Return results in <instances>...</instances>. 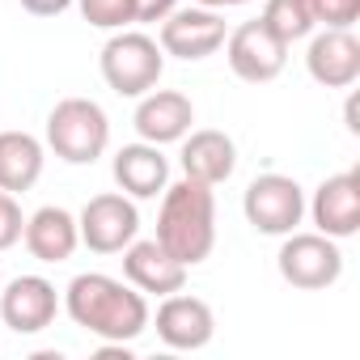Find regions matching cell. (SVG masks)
I'll list each match as a JSON object with an SVG mask.
<instances>
[{
  "instance_id": "cell-1",
  "label": "cell",
  "mask_w": 360,
  "mask_h": 360,
  "mask_svg": "<svg viewBox=\"0 0 360 360\" xmlns=\"http://www.w3.org/2000/svg\"><path fill=\"white\" fill-rule=\"evenodd\" d=\"M64 309L81 330H89L102 343H131L148 330L144 292L102 271L72 276V284L64 288Z\"/></svg>"
},
{
  "instance_id": "cell-2",
  "label": "cell",
  "mask_w": 360,
  "mask_h": 360,
  "mask_svg": "<svg viewBox=\"0 0 360 360\" xmlns=\"http://www.w3.org/2000/svg\"><path fill=\"white\" fill-rule=\"evenodd\" d=\"M157 242L183 263L200 267L212 246H217V195L208 183L178 178L161 191V212H157Z\"/></svg>"
},
{
  "instance_id": "cell-3",
  "label": "cell",
  "mask_w": 360,
  "mask_h": 360,
  "mask_svg": "<svg viewBox=\"0 0 360 360\" xmlns=\"http://www.w3.org/2000/svg\"><path fill=\"white\" fill-rule=\"evenodd\" d=\"M98 68L119 98H144L148 89H157L165 72V51L144 30H115L98 56Z\"/></svg>"
},
{
  "instance_id": "cell-4",
  "label": "cell",
  "mask_w": 360,
  "mask_h": 360,
  "mask_svg": "<svg viewBox=\"0 0 360 360\" xmlns=\"http://www.w3.org/2000/svg\"><path fill=\"white\" fill-rule=\"evenodd\" d=\"M110 144V119L94 98H64L47 115V148L68 165H94Z\"/></svg>"
},
{
  "instance_id": "cell-5",
  "label": "cell",
  "mask_w": 360,
  "mask_h": 360,
  "mask_svg": "<svg viewBox=\"0 0 360 360\" xmlns=\"http://www.w3.org/2000/svg\"><path fill=\"white\" fill-rule=\"evenodd\" d=\"M276 267H280L284 284H292L301 292H322V288L339 284V276H343V250L326 233H297L292 229V233H284Z\"/></svg>"
},
{
  "instance_id": "cell-6",
  "label": "cell",
  "mask_w": 360,
  "mask_h": 360,
  "mask_svg": "<svg viewBox=\"0 0 360 360\" xmlns=\"http://www.w3.org/2000/svg\"><path fill=\"white\" fill-rule=\"evenodd\" d=\"M242 212H246V221L259 233L284 238L305 217V191H301L297 178H288V174H259L255 183L246 187V195H242Z\"/></svg>"
},
{
  "instance_id": "cell-7",
  "label": "cell",
  "mask_w": 360,
  "mask_h": 360,
  "mask_svg": "<svg viewBox=\"0 0 360 360\" xmlns=\"http://www.w3.org/2000/svg\"><path fill=\"white\" fill-rule=\"evenodd\" d=\"M77 233H81V246H89L94 255H119L127 242L140 238V212H136L131 195L102 191L81 208Z\"/></svg>"
},
{
  "instance_id": "cell-8",
  "label": "cell",
  "mask_w": 360,
  "mask_h": 360,
  "mask_svg": "<svg viewBox=\"0 0 360 360\" xmlns=\"http://www.w3.org/2000/svg\"><path fill=\"white\" fill-rule=\"evenodd\" d=\"M225 60H229V68H233L238 81H246V85H267V81H276V77L284 72V64H288V43L276 39V34L263 26V18H255V22H242L233 34H225Z\"/></svg>"
},
{
  "instance_id": "cell-9",
  "label": "cell",
  "mask_w": 360,
  "mask_h": 360,
  "mask_svg": "<svg viewBox=\"0 0 360 360\" xmlns=\"http://www.w3.org/2000/svg\"><path fill=\"white\" fill-rule=\"evenodd\" d=\"M148 322H153V318H148ZM153 326H157V339H161L165 347H174V352H200V347H208L212 335H217V314H212L208 301L187 297L183 288H178V292L161 297Z\"/></svg>"
},
{
  "instance_id": "cell-10",
  "label": "cell",
  "mask_w": 360,
  "mask_h": 360,
  "mask_svg": "<svg viewBox=\"0 0 360 360\" xmlns=\"http://www.w3.org/2000/svg\"><path fill=\"white\" fill-rule=\"evenodd\" d=\"M225 18L217 9H174L161 22V51L174 60H208L225 47Z\"/></svg>"
},
{
  "instance_id": "cell-11",
  "label": "cell",
  "mask_w": 360,
  "mask_h": 360,
  "mask_svg": "<svg viewBox=\"0 0 360 360\" xmlns=\"http://www.w3.org/2000/svg\"><path fill=\"white\" fill-rule=\"evenodd\" d=\"M305 212L314 217L318 233H326L335 242L356 238V229H360V174L343 169V174L322 178L314 200L305 204Z\"/></svg>"
},
{
  "instance_id": "cell-12",
  "label": "cell",
  "mask_w": 360,
  "mask_h": 360,
  "mask_svg": "<svg viewBox=\"0 0 360 360\" xmlns=\"http://www.w3.org/2000/svg\"><path fill=\"white\" fill-rule=\"evenodd\" d=\"M60 314V292L43 276H18L0 292V322L18 335H39L56 322Z\"/></svg>"
},
{
  "instance_id": "cell-13",
  "label": "cell",
  "mask_w": 360,
  "mask_h": 360,
  "mask_svg": "<svg viewBox=\"0 0 360 360\" xmlns=\"http://www.w3.org/2000/svg\"><path fill=\"white\" fill-rule=\"evenodd\" d=\"M119 255H123V276H127V284L140 288V292L169 297V292H178V288H187V271H191V267H183L157 238H144V242L136 238V242H127Z\"/></svg>"
},
{
  "instance_id": "cell-14",
  "label": "cell",
  "mask_w": 360,
  "mask_h": 360,
  "mask_svg": "<svg viewBox=\"0 0 360 360\" xmlns=\"http://www.w3.org/2000/svg\"><path fill=\"white\" fill-rule=\"evenodd\" d=\"M195 123V106L178 89H148L131 115V127L148 144H178Z\"/></svg>"
},
{
  "instance_id": "cell-15",
  "label": "cell",
  "mask_w": 360,
  "mask_h": 360,
  "mask_svg": "<svg viewBox=\"0 0 360 360\" xmlns=\"http://www.w3.org/2000/svg\"><path fill=\"white\" fill-rule=\"evenodd\" d=\"M305 68L322 89H352L360 81V43L352 30H322L309 39Z\"/></svg>"
},
{
  "instance_id": "cell-16",
  "label": "cell",
  "mask_w": 360,
  "mask_h": 360,
  "mask_svg": "<svg viewBox=\"0 0 360 360\" xmlns=\"http://www.w3.org/2000/svg\"><path fill=\"white\" fill-rule=\"evenodd\" d=\"M183 178H195V183H208V187H221L233 178L238 169V144L233 136L217 131V127H200V131H187L183 136Z\"/></svg>"
},
{
  "instance_id": "cell-17",
  "label": "cell",
  "mask_w": 360,
  "mask_h": 360,
  "mask_svg": "<svg viewBox=\"0 0 360 360\" xmlns=\"http://www.w3.org/2000/svg\"><path fill=\"white\" fill-rule=\"evenodd\" d=\"M110 169H115L119 191L131 195V200H157L165 191V183H169V161H165L161 144H148V140L123 144L115 153V165Z\"/></svg>"
},
{
  "instance_id": "cell-18",
  "label": "cell",
  "mask_w": 360,
  "mask_h": 360,
  "mask_svg": "<svg viewBox=\"0 0 360 360\" xmlns=\"http://www.w3.org/2000/svg\"><path fill=\"white\" fill-rule=\"evenodd\" d=\"M26 250L39 259V263H68L81 246V233H77V217L68 208H39L34 217H26V233H22Z\"/></svg>"
},
{
  "instance_id": "cell-19",
  "label": "cell",
  "mask_w": 360,
  "mask_h": 360,
  "mask_svg": "<svg viewBox=\"0 0 360 360\" xmlns=\"http://www.w3.org/2000/svg\"><path fill=\"white\" fill-rule=\"evenodd\" d=\"M43 140L30 131H0V191L22 195L43 178Z\"/></svg>"
},
{
  "instance_id": "cell-20",
  "label": "cell",
  "mask_w": 360,
  "mask_h": 360,
  "mask_svg": "<svg viewBox=\"0 0 360 360\" xmlns=\"http://www.w3.org/2000/svg\"><path fill=\"white\" fill-rule=\"evenodd\" d=\"M263 26L292 47V43L309 39L318 22H314V5H309V0H267V5H263Z\"/></svg>"
},
{
  "instance_id": "cell-21",
  "label": "cell",
  "mask_w": 360,
  "mask_h": 360,
  "mask_svg": "<svg viewBox=\"0 0 360 360\" xmlns=\"http://www.w3.org/2000/svg\"><path fill=\"white\" fill-rule=\"evenodd\" d=\"M81 5V18L98 30H127L136 26V13H131V0H77Z\"/></svg>"
},
{
  "instance_id": "cell-22",
  "label": "cell",
  "mask_w": 360,
  "mask_h": 360,
  "mask_svg": "<svg viewBox=\"0 0 360 360\" xmlns=\"http://www.w3.org/2000/svg\"><path fill=\"white\" fill-rule=\"evenodd\" d=\"M309 5L322 30H352L360 18V0H309Z\"/></svg>"
},
{
  "instance_id": "cell-23",
  "label": "cell",
  "mask_w": 360,
  "mask_h": 360,
  "mask_svg": "<svg viewBox=\"0 0 360 360\" xmlns=\"http://www.w3.org/2000/svg\"><path fill=\"white\" fill-rule=\"evenodd\" d=\"M26 233V217H22V204L18 195L0 191V250H13Z\"/></svg>"
},
{
  "instance_id": "cell-24",
  "label": "cell",
  "mask_w": 360,
  "mask_h": 360,
  "mask_svg": "<svg viewBox=\"0 0 360 360\" xmlns=\"http://www.w3.org/2000/svg\"><path fill=\"white\" fill-rule=\"evenodd\" d=\"M178 0H131V13H136V26H148V22H165L174 13Z\"/></svg>"
},
{
  "instance_id": "cell-25",
  "label": "cell",
  "mask_w": 360,
  "mask_h": 360,
  "mask_svg": "<svg viewBox=\"0 0 360 360\" xmlns=\"http://www.w3.org/2000/svg\"><path fill=\"white\" fill-rule=\"evenodd\" d=\"M77 5V0H22V9L34 13V18H60Z\"/></svg>"
},
{
  "instance_id": "cell-26",
  "label": "cell",
  "mask_w": 360,
  "mask_h": 360,
  "mask_svg": "<svg viewBox=\"0 0 360 360\" xmlns=\"http://www.w3.org/2000/svg\"><path fill=\"white\" fill-rule=\"evenodd\" d=\"M347 131H360V123H356V102H347Z\"/></svg>"
},
{
  "instance_id": "cell-27",
  "label": "cell",
  "mask_w": 360,
  "mask_h": 360,
  "mask_svg": "<svg viewBox=\"0 0 360 360\" xmlns=\"http://www.w3.org/2000/svg\"><path fill=\"white\" fill-rule=\"evenodd\" d=\"M229 5H250V0H221V9H229Z\"/></svg>"
}]
</instances>
